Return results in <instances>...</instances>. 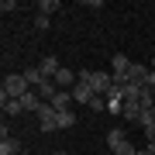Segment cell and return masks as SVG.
<instances>
[{
    "label": "cell",
    "mask_w": 155,
    "mask_h": 155,
    "mask_svg": "<svg viewBox=\"0 0 155 155\" xmlns=\"http://www.w3.org/2000/svg\"><path fill=\"white\" fill-rule=\"evenodd\" d=\"M28 79H24V72H7L4 76V86H0V97H11V100H21L28 93Z\"/></svg>",
    "instance_id": "obj_1"
},
{
    "label": "cell",
    "mask_w": 155,
    "mask_h": 155,
    "mask_svg": "<svg viewBox=\"0 0 155 155\" xmlns=\"http://www.w3.org/2000/svg\"><path fill=\"white\" fill-rule=\"evenodd\" d=\"M35 117H38V127H41L45 134L59 131V114H55V107H52V104H41V110L35 114Z\"/></svg>",
    "instance_id": "obj_2"
},
{
    "label": "cell",
    "mask_w": 155,
    "mask_h": 155,
    "mask_svg": "<svg viewBox=\"0 0 155 155\" xmlns=\"http://www.w3.org/2000/svg\"><path fill=\"white\" fill-rule=\"evenodd\" d=\"M134 62L124 55V52H117V55L110 59V76H114V83H127V72H131Z\"/></svg>",
    "instance_id": "obj_3"
},
{
    "label": "cell",
    "mask_w": 155,
    "mask_h": 155,
    "mask_svg": "<svg viewBox=\"0 0 155 155\" xmlns=\"http://www.w3.org/2000/svg\"><path fill=\"white\" fill-rule=\"evenodd\" d=\"M90 86H93L97 97H107L114 90V76H110V72H93V69H90Z\"/></svg>",
    "instance_id": "obj_4"
},
{
    "label": "cell",
    "mask_w": 155,
    "mask_h": 155,
    "mask_svg": "<svg viewBox=\"0 0 155 155\" xmlns=\"http://www.w3.org/2000/svg\"><path fill=\"white\" fill-rule=\"evenodd\" d=\"M52 83H55L59 90H72V86L79 83V76H76V72H72V69H66V66H62V69L55 72V76H52Z\"/></svg>",
    "instance_id": "obj_5"
},
{
    "label": "cell",
    "mask_w": 155,
    "mask_h": 155,
    "mask_svg": "<svg viewBox=\"0 0 155 155\" xmlns=\"http://www.w3.org/2000/svg\"><path fill=\"white\" fill-rule=\"evenodd\" d=\"M148 72H152V66H145V62H134V66H131V72H127V83L145 86V83H148Z\"/></svg>",
    "instance_id": "obj_6"
},
{
    "label": "cell",
    "mask_w": 155,
    "mask_h": 155,
    "mask_svg": "<svg viewBox=\"0 0 155 155\" xmlns=\"http://www.w3.org/2000/svg\"><path fill=\"white\" fill-rule=\"evenodd\" d=\"M141 114H145L141 100H124V110H121L124 121H138V124H141Z\"/></svg>",
    "instance_id": "obj_7"
},
{
    "label": "cell",
    "mask_w": 155,
    "mask_h": 155,
    "mask_svg": "<svg viewBox=\"0 0 155 155\" xmlns=\"http://www.w3.org/2000/svg\"><path fill=\"white\" fill-rule=\"evenodd\" d=\"M72 90H59L55 93V100H52V107H55V114H62V110H72Z\"/></svg>",
    "instance_id": "obj_8"
},
{
    "label": "cell",
    "mask_w": 155,
    "mask_h": 155,
    "mask_svg": "<svg viewBox=\"0 0 155 155\" xmlns=\"http://www.w3.org/2000/svg\"><path fill=\"white\" fill-rule=\"evenodd\" d=\"M41 104H45V100L38 97V90H28V93L21 97V107H24V110H35V114H38V110H41Z\"/></svg>",
    "instance_id": "obj_9"
},
{
    "label": "cell",
    "mask_w": 155,
    "mask_h": 155,
    "mask_svg": "<svg viewBox=\"0 0 155 155\" xmlns=\"http://www.w3.org/2000/svg\"><path fill=\"white\" fill-rule=\"evenodd\" d=\"M38 69H41V72H45V79H52V76H55V72H59V69H62V62H59V59H55V55H45V59H41V62H38Z\"/></svg>",
    "instance_id": "obj_10"
},
{
    "label": "cell",
    "mask_w": 155,
    "mask_h": 155,
    "mask_svg": "<svg viewBox=\"0 0 155 155\" xmlns=\"http://www.w3.org/2000/svg\"><path fill=\"white\" fill-rule=\"evenodd\" d=\"M24 79H28V86H31V90H38V86L45 83V72H41L38 66H28V69H24Z\"/></svg>",
    "instance_id": "obj_11"
},
{
    "label": "cell",
    "mask_w": 155,
    "mask_h": 155,
    "mask_svg": "<svg viewBox=\"0 0 155 155\" xmlns=\"http://www.w3.org/2000/svg\"><path fill=\"white\" fill-rule=\"evenodd\" d=\"M21 141L17 138H0V155H21Z\"/></svg>",
    "instance_id": "obj_12"
},
{
    "label": "cell",
    "mask_w": 155,
    "mask_h": 155,
    "mask_svg": "<svg viewBox=\"0 0 155 155\" xmlns=\"http://www.w3.org/2000/svg\"><path fill=\"white\" fill-rule=\"evenodd\" d=\"M0 104H4V114H7V117H17V114H24L21 100H11V97H0Z\"/></svg>",
    "instance_id": "obj_13"
},
{
    "label": "cell",
    "mask_w": 155,
    "mask_h": 155,
    "mask_svg": "<svg viewBox=\"0 0 155 155\" xmlns=\"http://www.w3.org/2000/svg\"><path fill=\"white\" fill-rule=\"evenodd\" d=\"M121 141H127V134H124V127H110V131H107V148H117V145Z\"/></svg>",
    "instance_id": "obj_14"
},
{
    "label": "cell",
    "mask_w": 155,
    "mask_h": 155,
    "mask_svg": "<svg viewBox=\"0 0 155 155\" xmlns=\"http://www.w3.org/2000/svg\"><path fill=\"white\" fill-rule=\"evenodd\" d=\"M55 93H59V86L52 83V79H45V83L38 86V97L45 100V104H52V100H55Z\"/></svg>",
    "instance_id": "obj_15"
},
{
    "label": "cell",
    "mask_w": 155,
    "mask_h": 155,
    "mask_svg": "<svg viewBox=\"0 0 155 155\" xmlns=\"http://www.w3.org/2000/svg\"><path fill=\"white\" fill-rule=\"evenodd\" d=\"M55 11H59V0H41V4L35 7V14H45V17H52Z\"/></svg>",
    "instance_id": "obj_16"
},
{
    "label": "cell",
    "mask_w": 155,
    "mask_h": 155,
    "mask_svg": "<svg viewBox=\"0 0 155 155\" xmlns=\"http://www.w3.org/2000/svg\"><path fill=\"white\" fill-rule=\"evenodd\" d=\"M76 121H79V117L72 114V110H62V114H59V131H69V127L76 124Z\"/></svg>",
    "instance_id": "obj_17"
},
{
    "label": "cell",
    "mask_w": 155,
    "mask_h": 155,
    "mask_svg": "<svg viewBox=\"0 0 155 155\" xmlns=\"http://www.w3.org/2000/svg\"><path fill=\"white\" fill-rule=\"evenodd\" d=\"M138 152H141V148H134L131 141H121V145H117V148H114L110 155H138Z\"/></svg>",
    "instance_id": "obj_18"
},
{
    "label": "cell",
    "mask_w": 155,
    "mask_h": 155,
    "mask_svg": "<svg viewBox=\"0 0 155 155\" xmlns=\"http://www.w3.org/2000/svg\"><path fill=\"white\" fill-rule=\"evenodd\" d=\"M48 21H52V17H45V14H35V31H48Z\"/></svg>",
    "instance_id": "obj_19"
},
{
    "label": "cell",
    "mask_w": 155,
    "mask_h": 155,
    "mask_svg": "<svg viewBox=\"0 0 155 155\" xmlns=\"http://www.w3.org/2000/svg\"><path fill=\"white\" fill-rule=\"evenodd\" d=\"M90 110H107V97H93L90 100Z\"/></svg>",
    "instance_id": "obj_20"
},
{
    "label": "cell",
    "mask_w": 155,
    "mask_h": 155,
    "mask_svg": "<svg viewBox=\"0 0 155 155\" xmlns=\"http://www.w3.org/2000/svg\"><path fill=\"white\" fill-rule=\"evenodd\" d=\"M107 110H110V114H121L124 110V100H107Z\"/></svg>",
    "instance_id": "obj_21"
},
{
    "label": "cell",
    "mask_w": 155,
    "mask_h": 155,
    "mask_svg": "<svg viewBox=\"0 0 155 155\" xmlns=\"http://www.w3.org/2000/svg\"><path fill=\"white\" fill-rule=\"evenodd\" d=\"M145 124H155V107H152V110H145V114H141V127H145Z\"/></svg>",
    "instance_id": "obj_22"
},
{
    "label": "cell",
    "mask_w": 155,
    "mask_h": 155,
    "mask_svg": "<svg viewBox=\"0 0 155 155\" xmlns=\"http://www.w3.org/2000/svg\"><path fill=\"white\" fill-rule=\"evenodd\" d=\"M145 86H148V90H152V93H155V69L148 72V83H145Z\"/></svg>",
    "instance_id": "obj_23"
},
{
    "label": "cell",
    "mask_w": 155,
    "mask_h": 155,
    "mask_svg": "<svg viewBox=\"0 0 155 155\" xmlns=\"http://www.w3.org/2000/svg\"><path fill=\"white\" fill-rule=\"evenodd\" d=\"M141 152H145V155H155V141H148V145H145Z\"/></svg>",
    "instance_id": "obj_24"
},
{
    "label": "cell",
    "mask_w": 155,
    "mask_h": 155,
    "mask_svg": "<svg viewBox=\"0 0 155 155\" xmlns=\"http://www.w3.org/2000/svg\"><path fill=\"white\" fill-rule=\"evenodd\" d=\"M52 155H69V152H62V148H59V152H52Z\"/></svg>",
    "instance_id": "obj_25"
},
{
    "label": "cell",
    "mask_w": 155,
    "mask_h": 155,
    "mask_svg": "<svg viewBox=\"0 0 155 155\" xmlns=\"http://www.w3.org/2000/svg\"><path fill=\"white\" fill-rule=\"evenodd\" d=\"M148 66H152V69H155V55H152V62H148Z\"/></svg>",
    "instance_id": "obj_26"
},
{
    "label": "cell",
    "mask_w": 155,
    "mask_h": 155,
    "mask_svg": "<svg viewBox=\"0 0 155 155\" xmlns=\"http://www.w3.org/2000/svg\"><path fill=\"white\" fill-rule=\"evenodd\" d=\"M138 155H145V152H138Z\"/></svg>",
    "instance_id": "obj_27"
},
{
    "label": "cell",
    "mask_w": 155,
    "mask_h": 155,
    "mask_svg": "<svg viewBox=\"0 0 155 155\" xmlns=\"http://www.w3.org/2000/svg\"><path fill=\"white\" fill-rule=\"evenodd\" d=\"M21 155H24V152H21Z\"/></svg>",
    "instance_id": "obj_28"
}]
</instances>
